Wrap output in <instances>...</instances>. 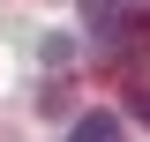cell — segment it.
<instances>
[{
    "label": "cell",
    "mask_w": 150,
    "mask_h": 142,
    "mask_svg": "<svg viewBox=\"0 0 150 142\" xmlns=\"http://www.w3.org/2000/svg\"><path fill=\"white\" fill-rule=\"evenodd\" d=\"M68 142H128V127H120V112H83Z\"/></svg>",
    "instance_id": "obj_2"
},
{
    "label": "cell",
    "mask_w": 150,
    "mask_h": 142,
    "mask_svg": "<svg viewBox=\"0 0 150 142\" xmlns=\"http://www.w3.org/2000/svg\"><path fill=\"white\" fill-rule=\"evenodd\" d=\"M150 0H83V22H90V37H105L112 53L135 37V15H143Z\"/></svg>",
    "instance_id": "obj_1"
}]
</instances>
